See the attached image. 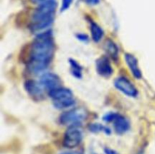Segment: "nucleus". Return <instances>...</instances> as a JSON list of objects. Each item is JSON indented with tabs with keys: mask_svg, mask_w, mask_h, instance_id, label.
Here are the masks:
<instances>
[{
	"mask_svg": "<svg viewBox=\"0 0 155 154\" xmlns=\"http://www.w3.org/2000/svg\"><path fill=\"white\" fill-rule=\"evenodd\" d=\"M89 129L92 132H99V131H104L106 133H110V130L106 127L103 126V125H100V124H92L89 126Z\"/></svg>",
	"mask_w": 155,
	"mask_h": 154,
	"instance_id": "obj_15",
	"label": "nucleus"
},
{
	"mask_svg": "<svg viewBox=\"0 0 155 154\" xmlns=\"http://www.w3.org/2000/svg\"><path fill=\"white\" fill-rule=\"evenodd\" d=\"M54 51L52 33L46 31L38 35L32 44L30 51L29 66L31 72L38 73L45 70L52 60Z\"/></svg>",
	"mask_w": 155,
	"mask_h": 154,
	"instance_id": "obj_1",
	"label": "nucleus"
},
{
	"mask_svg": "<svg viewBox=\"0 0 155 154\" xmlns=\"http://www.w3.org/2000/svg\"><path fill=\"white\" fill-rule=\"evenodd\" d=\"M90 32L91 35H92V38L95 42H99L102 38L103 34V30H101V27L95 24V22H90Z\"/></svg>",
	"mask_w": 155,
	"mask_h": 154,
	"instance_id": "obj_12",
	"label": "nucleus"
},
{
	"mask_svg": "<svg viewBox=\"0 0 155 154\" xmlns=\"http://www.w3.org/2000/svg\"><path fill=\"white\" fill-rule=\"evenodd\" d=\"M125 60L126 63L128 65L129 68L131 70L133 75L135 76V78H142V72H141L140 69H139V64H138V60L135 57V56H133L131 54H129V53H127L125 54Z\"/></svg>",
	"mask_w": 155,
	"mask_h": 154,
	"instance_id": "obj_10",
	"label": "nucleus"
},
{
	"mask_svg": "<svg viewBox=\"0 0 155 154\" xmlns=\"http://www.w3.org/2000/svg\"><path fill=\"white\" fill-rule=\"evenodd\" d=\"M70 63L71 66V70L72 74L77 78H80L82 76V68L80 65L77 63V61L74 60H70Z\"/></svg>",
	"mask_w": 155,
	"mask_h": 154,
	"instance_id": "obj_14",
	"label": "nucleus"
},
{
	"mask_svg": "<svg viewBox=\"0 0 155 154\" xmlns=\"http://www.w3.org/2000/svg\"><path fill=\"white\" fill-rule=\"evenodd\" d=\"M53 104L58 109H66L75 104L74 95L70 89L65 88H58L48 92Z\"/></svg>",
	"mask_w": 155,
	"mask_h": 154,
	"instance_id": "obj_3",
	"label": "nucleus"
},
{
	"mask_svg": "<svg viewBox=\"0 0 155 154\" xmlns=\"http://www.w3.org/2000/svg\"><path fill=\"white\" fill-rule=\"evenodd\" d=\"M83 139V133L78 125L70 126L64 137L63 144L65 147L74 148L78 146Z\"/></svg>",
	"mask_w": 155,
	"mask_h": 154,
	"instance_id": "obj_5",
	"label": "nucleus"
},
{
	"mask_svg": "<svg viewBox=\"0 0 155 154\" xmlns=\"http://www.w3.org/2000/svg\"><path fill=\"white\" fill-rule=\"evenodd\" d=\"M61 154H82L78 152H64Z\"/></svg>",
	"mask_w": 155,
	"mask_h": 154,
	"instance_id": "obj_21",
	"label": "nucleus"
},
{
	"mask_svg": "<svg viewBox=\"0 0 155 154\" xmlns=\"http://www.w3.org/2000/svg\"><path fill=\"white\" fill-rule=\"evenodd\" d=\"M96 70L103 77H110L113 73V69L110 60L107 57H101L96 60Z\"/></svg>",
	"mask_w": 155,
	"mask_h": 154,
	"instance_id": "obj_9",
	"label": "nucleus"
},
{
	"mask_svg": "<svg viewBox=\"0 0 155 154\" xmlns=\"http://www.w3.org/2000/svg\"><path fill=\"white\" fill-rule=\"evenodd\" d=\"M100 2V0H86V2L89 5H97Z\"/></svg>",
	"mask_w": 155,
	"mask_h": 154,
	"instance_id": "obj_19",
	"label": "nucleus"
},
{
	"mask_svg": "<svg viewBox=\"0 0 155 154\" xmlns=\"http://www.w3.org/2000/svg\"><path fill=\"white\" fill-rule=\"evenodd\" d=\"M25 88L27 93L36 100L42 99L43 98V88L40 82L38 83L33 80H29L25 82Z\"/></svg>",
	"mask_w": 155,
	"mask_h": 154,
	"instance_id": "obj_8",
	"label": "nucleus"
},
{
	"mask_svg": "<svg viewBox=\"0 0 155 154\" xmlns=\"http://www.w3.org/2000/svg\"><path fill=\"white\" fill-rule=\"evenodd\" d=\"M39 82L44 88L48 90V92L61 87V79L57 75L51 72H47L41 76Z\"/></svg>",
	"mask_w": 155,
	"mask_h": 154,
	"instance_id": "obj_7",
	"label": "nucleus"
},
{
	"mask_svg": "<svg viewBox=\"0 0 155 154\" xmlns=\"http://www.w3.org/2000/svg\"><path fill=\"white\" fill-rule=\"evenodd\" d=\"M87 112L83 108H74L64 113L60 116V122L62 125L74 126L79 125L87 118Z\"/></svg>",
	"mask_w": 155,
	"mask_h": 154,
	"instance_id": "obj_4",
	"label": "nucleus"
},
{
	"mask_svg": "<svg viewBox=\"0 0 155 154\" xmlns=\"http://www.w3.org/2000/svg\"><path fill=\"white\" fill-rule=\"evenodd\" d=\"M105 152L106 154H117L116 152L110 149H105Z\"/></svg>",
	"mask_w": 155,
	"mask_h": 154,
	"instance_id": "obj_20",
	"label": "nucleus"
},
{
	"mask_svg": "<svg viewBox=\"0 0 155 154\" xmlns=\"http://www.w3.org/2000/svg\"><path fill=\"white\" fill-rule=\"evenodd\" d=\"M113 122L115 131L118 134H124V133L127 132L130 128V123H129L128 120L120 115H117Z\"/></svg>",
	"mask_w": 155,
	"mask_h": 154,
	"instance_id": "obj_11",
	"label": "nucleus"
},
{
	"mask_svg": "<svg viewBox=\"0 0 155 154\" xmlns=\"http://www.w3.org/2000/svg\"><path fill=\"white\" fill-rule=\"evenodd\" d=\"M73 0H62L61 8V11H64L68 10L70 8V6L72 4Z\"/></svg>",
	"mask_w": 155,
	"mask_h": 154,
	"instance_id": "obj_16",
	"label": "nucleus"
},
{
	"mask_svg": "<svg viewBox=\"0 0 155 154\" xmlns=\"http://www.w3.org/2000/svg\"><path fill=\"white\" fill-rule=\"evenodd\" d=\"M77 37L79 40L82 41V42H86L89 39V37L86 34H77Z\"/></svg>",
	"mask_w": 155,
	"mask_h": 154,
	"instance_id": "obj_17",
	"label": "nucleus"
},
{
	"mask_svg": "<svg viewBox=\"0 0 155 154\" xmlns=\"http://www.w3.org/2000/svg\"><path fill=\"white\" fill-rule=\"evenodd\" d=\"M106 51L109 54V55L114 59L117 58L118 55V48L116 44L111 40H107L105 45H104Z\"/></svg>",
	"mask_w": 155,
	"mask_h": 154,
	"instance_id": "obj_13",
	"label": "nucleus"
},
{
	"mask_svg": "<svg viewBox=\"0 0 155 154\" xmlns=\"http://www.w3.org/2000/svg\"><path fill=\"white\" fill-rule=\"evenodd\" d=\"M56 8L57 2L54 0L39 5L32 17V30L38 32L48 28L54 21Z\"/></svg>",
	"mask_w": 155,
	"mask_h": 154,
	"instance_id": "obj_2",
	"label": "nucleus"
},
{
	"mask_svg": "<svg viewBox=\"0 0 155 154\" xmlns=\"http://www.w3.org/2000/svg\"><path fill=\"white\" fill-rule=\"evenodd\" d=\"M32 1H33L34 3L38 4L39 5L43 4V3H45V2H48L51 1V0H32Z\"/></svg>",
	"mask_w": 155,
	"mask_h": 154,
	"instance_id": "obj_18",
	"label": "nucleus"
},
{
	"mask_svg": "<svg viewBox=\"0 0 155 154\" xmlns=\"http://www.w3.org/2000/svg\"><path fill=\"white\" fill-rule=\"evenodd\" d=\"M114 86L120 91L129 97H136L138 95L136 88L132 84L128 79L124 76L118 77L114 81Z\"/></svg>",
	"mask_w": 155,
	"mask_h": 154,
	"instance_id": "obj_6",
	"label": "nucleus"
}]
</instances>
